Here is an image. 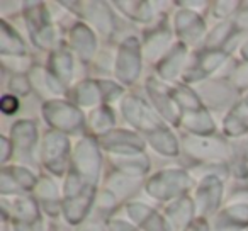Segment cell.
Masks as SVG:
<instances>
[]
</instances>
